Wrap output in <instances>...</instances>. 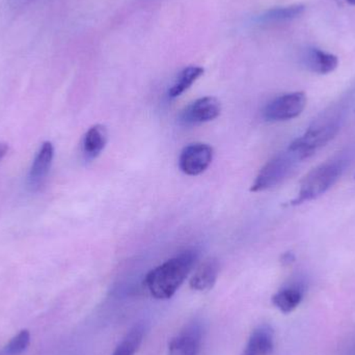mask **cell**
Masks as SVG:
<instances>
[{
  "instance_id": "6da1fadb",
  "label": "cell",
  "mask_w": 355,
  "mask_h": 355,
  "mask_svg": "<svg viewBox=\"0 0 355 355\" xmlns=\"http://www.w3.org/2000/svg\"><path fill=\"white\" fill-rule=\"evenodd\" d=\"M198 259V254L196 250H187L152 269L145 279V285L151 295L159 300L172 298L193 268Z\"/></svg>"
},
{
  "instance_id": "7a4b0ae2",
  "label": "cell",
  "mask_w": 355,
  "mask_h": 355,
  "mask_svg": "<svg viewBox=\"0 0 355 355\" xmlns=\"http://www.w3.org/2000/svg\"><path fill=\"white\" fill-rule=\"evenodd\" d=\"M343 116L340 110H329L324 112L320 118L312 123L308 130L296 139L288 150L300 162L308 159L314 155L318 150L327 146L341 129Z\"/></svg>"
},
{
  "instance_id": "3957f363",
  "label": "cell",
  "mask_w": 355,
  "mask_h": 355,
  "mask_svg": "<svg viewBox=\"0 0 355 355\" xmlns=\"http://www.w3.org/2000/svg\"><path fill=\"white\" fill-rule=\"evenodd\" d=\"M347 164V158L342 156L313 168L302 180L297 196L290 205L298 206L324 194L343 175Z\"/></svg>"
},
{
  "instance_id": "277c9868",
  "label": "cell",
  "mask_w": 355,
  "mask_h": 355,
  "mask_svg": "<svg viewBox=\"0 0 355 355\" xmlns=\"http://www.w3.org/2000/svg\"><path fill=\"white\" fill-rule=\"evenodd\" d=\"M298 162L300 160L289 150L275 156L261 168L250 187V191H265L279 185L290 176Z\"/></svg>"
},
{
  "instance_id": "5b68a950",
  "label": "cell",
  "mask_w": 355,
  "mask_h": 355,
  "mask_svg": "<svg viewBox=\"0 0 355 355\" xmlns=\"http://www.w3.org/2000/svg\"><path fill=\"white\" fill-rule=\"evenodd\" d=\"M306 94L294 92L285 94L269 102L263 110V116L267 122H285L297 118L306 106Z\"/></svg>"
},
{
  "instance_id": "8992f818",
  "label": "cell",
  "mask_w": 355,
  "mask_h": 355,
  "mask_svg": "<svg viewBox=\"0 0 355 355\" xmlns=\"http://www.w3.org/2000/svg\"><path fill=\"white\" fill-rule=\"evenodd\" d=\"M213 155L214 151L211 146L202 143L190 144L180 154V170L188 176H198L209 168Z\"/></svg>"
},
{
  "instance_id": "52a82bcc",
  "label": "cell",
  "mask_w": 355,
  "mask_h": 355,
  "mask_svg": "<svg viewBox=\"0 0 355 355\" xmlns=\"http://www.w3.org/2000/svg\"><path fill=\"white\" fill-rule=\"evenodd\" d=\"M220 112V102L216 98L202 97L191 102L182 110L179 122L184 126H198L218 118Z\"/></svg>"
},
{
  "instance_id": "ba28073f",
  "label": "cell",
  "mask_w": 355,
  "mask_h": 355,
  "mask_svg": "<svg viewBox=\"0 0 355 355\" xmlns=\"http://www.w3.org/2000/svg\"><path fill=\"white\" fill-rule=\"evenodd\" d=\"M202 325L193 320L173 338L168 345V355H198L202 341Z\"/></svg>"
},
{
  "instance_id": "9c48e42d",
  "label": "cell",
  "mask_w": 355,
  "mask_h": 355,
  "mask_svg": "<svg viewBox=\"0 0 355 355\" xmlns=\"http://www.w3.org/2000/svg\"><path fill=\"white\" fill-rule=\"evenodd\" d=\"M53 156V145L50 141H45L35 155L31 172H29L27 183H28V188L31 191H35L43 185L50 168H51Z\"/></svg>"
},
{
  "instance_id": "30bf717a",
  "label": "cell",
  "mask_w": 355,
  "mask_h": 355,
  "mask_svg": "<svg viewBox=\"0 0 355 355\" xmlns=\"http://www.w3.org/2000/svg\"><path fill=\"white\" fill-rule=\"evenodd\" d=\"M304 68L319 75L334 72L339 66V58L335 54L327 53L318 48H309L302 58Z\"/></svg>"
},
{
  "instance_id": "8fae6325",
  "label": "cell",
  "mask_w": 355,
  "mask_h": 355,
  "mask_svg": "<svg viewBox=\"0 0 355 355\" xmlns=\"http://www.w3.org/2000/svg\"><path fill=\"white\" fill-rule=\"evenodd\" d=\"M275 333L268 324L254 329L242 355H270L275 346Z\"/></svg>"
},
{
  "instance_id": "7c38bea8",
  "label": "cell",
  "mask_w": 355,
  "mask_h": 355,
  "mask_svg": "<svg viewBox=\"0 0 355 355\" xmlns=\"http://www.w3.org/2000/svg\"><path fill=\"white\" fill-rule=\"evenodd\" d=\"M219 262L215 258L205 260L190 279V288L196 291H208L216 283L219 275Z\"/></svg>"
},
{
  "instance_id": "4fadbf2b",
  "label": "cell",
  "mask_w": 355,
  "mask_h": 355,
  "mask_svg": "<svg viewBox=\"0 0 355 355\" xmlns=\"http://www.w3.org/2000/svg\"><path fill=\"white\" fill-rule=\"evenodd\" d=\"M107 144V130L102 125L91 127L83 141V155L87 162L99 157Z\"/></svg>"
},
{
  "instance_id": "5bb4252c",
  "label": "cell",
  "mask_w": 355,
  "mask_h": 355,
  "mask_svg": "<svg viewBox=\"0 0 355 355\" xmlns=\"http://www.w3.org/2000/svg\"><path fill=\"white\" fill-rule=\"evenodd\" d=\"M304 286L302 284H292L279 290L272 296V304L284 314H290L296 310L304 298Z\"/></svg>"
},
{
  "instance_id": "9a60e30c",
  "label": "cell",
  "mask_w": 355,
  "mask_h": 355,
  "mask_svg": "<svg viewBox=\"0 0 355 355\" xmlns=\"http://www.w3.org/2000/svg\"><path fill=\"white\" fill-rule=\"evenodd\" d=\"M306 10L304 4H293L289 6L270 8L258 17V22L261 23H279L294 20L302 16Z\"/></svg>"
},
{
  "instance_id": "2e32d148",
  "label": "cell",
  "mask_w": 355,
  "mask_h": 355,
  "mask_svg": "<svg viewBox=\"0 0 355 355\" xmlns=\"http://www.w3.org/2000/svg\"><path fill=\"white\" fill-rule=\"evenodd\" d=\"M205 70L202 67L189 66L187 68L183 69L181 72L178 75L174 85L171 87L168 91V96L171 98L180 97L182 94L185 93L202 74Z\"/></svg>"
},
{
  "instance_id": "e0dca14e",
  "label": "cell",
  "mask_w": 355,
  "mask_h": 355,
  "mask_svg": "<svg viewBox=\"0 0 355 355\" xmlns=\"http://www.w3.org/2000/svg\"><path fill=\"white\" fill-rule=\"evenodd\" d=\"M143 325L137 324L129 331L124 339L119 344L112 355H135L141 347L144 339Z\"/></svg>"
},
{
  "instance_id": "ac0fdd59",
  "label": "cell",
  "mask_w": 355,
  "mask_h": 355,
  "mask_svg": "<svg viewBox=\"0 0 355 355\" xmlns=\"http://www.w3.org/2000/svg\"><path fill=\"white\" fill-rule=\"evenodd\" d=\"M29 342H31V334L27 329H23L4 346L0 355H20L27 349Z\"/></svg>"
},
{
  "instance_id": "d6986e66",
  "label": "cell",
  "mask_w": 355,
  "mask_h": 355,
  "mask_svg": "<svg viewBox=\"0 0 355 355\" xmlns=\"http://www.w3.org/2000/svg\"><path fill=\"white\" fill-rule=\"evenodd\" d=\"M294 260H295V256L292 252H286L282 257V263L285 265L291 264V263L294 262Z\"/></svg>"
},
{
  "instance_id": "ffe728a7",
  "label": "cell",
  "mask_w": 355,
  "mask_h": 355,
  "mask_svg": "<svg viewBox=\"0 0 355 355\" xmlns=\"http://www.w3.org/2000/svg\"><path fill=\"white\" fill-rule=\"evenodd\" d=\"M8 147L6 144L0 143V160L8 153Z\"/></svg>"
},
{
  "instance_id": "44dd1931",
  "label": "cell",
  "mask_w": 355,
  "mask_h": 355,
  "mask_svg": "<svg viewBox=\"0 0 355 355\" xmlns=\"http://www.w3.org/2000/svg\"><path fill=\"white\" fill-rule=\"evenodd\" d=\"M348 3L352 4V6H355V0H345Z\"/></svg>"
}]
</instances>
